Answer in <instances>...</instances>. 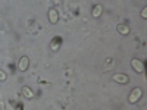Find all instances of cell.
Instances as JSON below:
<instances>
[{
    "label": "cell",
    "mask_w": 147,
    "mask_h": 110,
    "mask_svg": "<svg viewBox=\"0 0 147 110\" xmlns=\"http://www.w3.org/2000/svg\"><path fill=\"white\" fill-rule=\"evenodd\" d=\"M141 95H143L141 88H134V90L131 91L129 97H128V100H129V103H137V101L141 99Z\"/></svg>",
    "instance_id": "1"
},
{
    "label": "cell",
    "mask_w": 147,
    "mask_h": 110,
    "mask_svg": "<svg viewBox=\"0 0 147 110\" xmlns=\"http://www.w3.org/2000/svg\"><path fill=\"white\" fill-rule=\"evenodd\" d=\"M131 65H132V68H134V70H136V72H138V73H143V72H144V63L141 62V60L132 59Z\"/></svg>",
    "instance_id": "2"
},
{
    "label": "cell",
    "mask_w": 147,
    "mask_h": 110,
    "mask_svg": "<svg viewBox=\"0 0 147 110\" xmlns=\"http://www.w3.org/2000/svg\"><path fill=\"white\" fill-rule=\"evenodd\" d=\"M28 65H30V59H28L27 56H22V57L19 59V62H18V69L24 72V70L28 69Z\"/></svg>",
    "instance_id": "3"
},
{
    "label": "cell",
    "mask_w": 147,
    "mask_h": 110,
    "mask_svg": "<svg viewBox=\"0 0 147 110\" xmlns=\"http://www.w3.org/2000/svg\"><path fill=\"white\" fill-rule=\"evenodd\" d=\"M113 79H115V82H118V84H128V82H129L128 75H124V73H116V75L113 76Z\"/></svg>",
    "instance_id": "4"
},
{
    "label": "cell",
    "mask_w": 147,
    "mask_h": 110,
    "mask_svg": "<svg viewBox=\"0 0 147 110\" xmlns=\"http://www.w3.org/2000/svg\"><path fill=\"white\" fill-rule=\"evenodd\" d=\"M116 30H118V32L122 34V35H128V34H129V27L127 25V23H119V25L116 27Z\"/></svg>",
    "instance_id": "5"
},
{
    "label": "cell",
    "mask_w": 147,
    "mask_h": 110,
    "mask_svg": "<svg viewBox=\"0 0 147 110\" xmlns=\"http://www.w3.org/2000/svg\"><path fill=\"white\" fill-rule=\"evenodd\" d=\"M57 19H59V15H57L56 9H50V10H49V21H50L52 23H56Z\"/></svg>",
    "instance_id": "6"
},
{
    "label": "cell",
    "mask_w": 147,
    "mask_h": 110,
    "mask_svg": "<svg viewBox=\"0 0 147 110\" xmlns=\"http://www.w3.org/2000/svg\"><path fill=\"white\" fill-rule=\"evenodd\" d=\"M102 12H103V6L102 5H96L93 12H91V15H93V18H99L102 15Z\"/></svg>",
    "instance_id": "7"
},
{
    "label": "cell",
    "mask_w": 147,
    "mask_h": 110,
    "mask_svg": "<svg viewBox=\"0 0 147 110\" xmlns=\"http://www.w3.org/2000/svg\"><path fill=\"white\" fill-rule=\"evenodd\" d=\"M22 94L27 97V99H32L34 97V93L31 91V88H28V87H22Z\"/></svg>",
    "instance_id": "8"
},
{
    "label": "cell",
    "mask_w": 147,
    "mask_h": 110,
    "mask_svg": "<svg viewBox=\"0 0 147 110\" xmlns=\"http://www.w3.org/2000/svg\"><path fill=\"white\" fill-rule=\"evenodd\" d=\"M59 47H60V46H59V43H56V41H53V43H52V50H53V52L59 50Z\"/></svg>",
    "instance_id": "9"
},
{
    "label": "cell",
    "mask_w": 147,
    "mask_h": 110,
    "mask_svg": "<svg viewBox=\"0 0 147 110\" xmlns=\"http://www.w3.org/2000/svg\"><path fill=\"white\" fill-rule=\"evenodd\" d=\"M0 81H6V73L3 70H0Z\"/></svg>",
    "instance_id": "10"
},
{
    "label": "cell",
    "mask_w": 147,
    "mask_h": 110,
    "mask_svg": "<svg viewBox=\"0 0 147 110\" xmlns=\"http://www.w3.org/2000/svg\"><path fill=\"white\" fill-rule=\"evenodd\" d=\"M110 63H112V59H107L106 66H105V69H106V70H107V69H110Z\"/></svg>",
    "instance_id": "11"
},
{
    "label": "cell",
    "mask_w": 147,
    "mask_h": 110,
    "mask_svg": "<svg viewBox=\"0 0 147 110\" xmlns=\"http://www.w3.org/2000/svg\"><path fill=\"white\" fill-rule=\"evenodd\" d=\"M141 16H143V18H147V7H144V9L141 10Z\"/></svg>",
    "instance_id": "12"
}]
</instances>
